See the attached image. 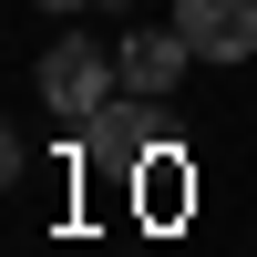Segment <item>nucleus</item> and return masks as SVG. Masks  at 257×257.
Wrapping results in <instances>:
<instances>
[{
  "label": "nucleus",
  "instance_id": "obj_4",
  "mask_svg": "<svg viewBox=\"0 0 257 257\" xmlns=\"http://www.w3.org/2000/svg\"><path fill=\"white\" fill-rule=\"evenodd\" d=\"M41 11H82V0H41Z\"/></svg>",
  "mask_w": 257,
  "mask_h": 257
},
{
  "label": "nucleus",
  "instance_id": "obj_2",
  "mask_svg": "<svg viewBox=\"0 0 257 257\" xmlns=\"http://www.w3.org/2000/svg\"><path fill=\"white\" fill-rule=\"evenodd\" d=\"M175 31L196 41V62H247L257 52V0H175Z\"/></svg>",
  "mask_w": 257,
  "mask_h": 257
},
{
  "label": "nucleus",
  "instance_id": "obj_3",
  "mask_svg": "<svg viewBox=\"0 0 257 257\" xmlns=\"http://www.w3.org/2000/svg\"><path fill=\"white\" fill-rule=\"evenodd\" d=\"M113 62H123V82H134V93L155 103V93H175V72L196 62V41H185L175 21H165V31H123V52H113Z\"/></svg>",
  "mask_w": 257,
  "mask_h": 257
},
{
  "label": "nucleus",
  "instance_id": "obj_1",
  "mask_svg": "<svg viewBox=\"0 0 257 257\" xmlns=\"http://www.w3.org/2000/svg\"><path fill=\"white\" fill-rule=\"evenodd\" d=\"M113 82H123V62H103L93 41H72V31H62V41H52V62H41V103H52L62 123H93Z\"/></svg>",
  "mask_w": 257,
  "mask_h": 257
}]
</instances>
